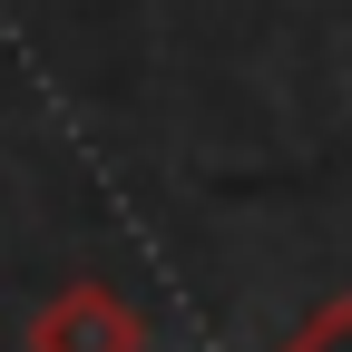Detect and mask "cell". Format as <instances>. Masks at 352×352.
I'll return each instance as SVG.
<instances>
[{
    "label": "cell",
    "instance_id": "7a4b0ae2",
    "mask_svg": "<svg viewBox=\"0 0 352 352\" xmlns=\"http://www.w3.org/2000/svg\"><path fill=\"white\" fill-rule=\"evenodd\" d=\"M274 352H352V294H333V303H314Z\"/></svg>",
    "mask_w": 352,
    "mask_h": 352
},
{
    "label": "cell",
    "instance_id": "6da1fadb",
    "mask_svg": "<svg viewBox=\"0 0 352 352\" xmlns=\"http://www.w3.org/2000/svg\"><path fill=\"white\" fill-rule=\"evenodd\" d=\"M30 352H147V323L127 314L108 284H59L50 303L30 314Z\"/></svg>",
    "mask_w": 352,
    "mask_h": 352
}]
</instances>
